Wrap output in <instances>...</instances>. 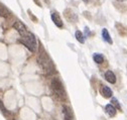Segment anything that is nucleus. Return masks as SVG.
Here are the masks:
<instances>
[{
  "mask_svg": "<svg viewBox=\"0 0 127 120\" xmlns=\"http://www.w3.org/2000/svg\"><path fill=\"white\" fill-rule=\"evenodd\" d=\"M19 41L21 43H23V46H25L31 53L36 52V49H37L36 38H35L34 34H32L31 32H27L24 35H22L21 38L19 39Z\"/></svg>",
  "mask_w": 127,
  "mask_h": 120,
  "instance_id": "obj_1",
  "label": "nucleus"
},
{
  "mask_svg": "<svg viewBox=\"0 0 127 120\" xmlns=\"http://www.w3.org/2000/svg\"><path fill=\"white\" fill-rule=\"evenodd\" d=\"M37 61H38V64L40 65V67L44 71H46L47 73L52 74V73L55 72V67H54V65H53V63L51 61V59L49 58V56L46 55V53L44 51L40 52Z\"/></svg>",
  "mask_w": 127,
  "mask_h": 120,
  "instance_id": "obj_2",
  "label": "nucleus"
},
{
  "mask_svg": "<svg viewBox=\"0 0 127 120\" xmlns=\"http://www.w3.org/2000/svg\"><path fill=\"white\" fill-rule=\"evenodd\" d=\"M51 87L52 90L54 91V93L61 97V98H66V91H65V88H64V85L62 83V81L59 78H54L51 82Z\"/></svg>",
  "mask_w": 127,
  "mask_h": 120,
  "instance_id": "obj_3",
  "label": "nucleus"
},
{
  "mask_svg": "<svg viewBox=\"0 0 127 120\" xmlns=\"http://www.w3.org/2000/svg\"><path fill=\"white\" fill-rule=\"evenodd\" d=\"M13 27H14L15 29H16V30H17L18 32H19V34H20L21 36L28 32V31H27V29H26V26H25L22 22H20L19 20L15 21V22L13 23Z\"/></svg>",
  "mask_w": 127,
  "mask_h": 120,
  "instance_id": "obj_4",
  "label": "nucleus"
},
{
  "mask_svg": "<svg viewBox=\"0 0 127 120\" xmlns=\"http://www.w3.org/2000/svg\"><path fill=\"white\" fill-rule=\"evenodd\" d=\"M64 14H65V17L70 21V22H76L78 20V16H77V14L74 13L71 9H66L65 12H64Z\"/></svg>",
  "mask_w": 127,
  "mask_h": 120,
  "instance_id": "obj_5",
  "label": "nucleus"
},
{
  "mask_svg": "<svg viewBox=\"0 0 127 120\" xmlns=\"http://www.w3.org/2000/svg\"><path fill=\"white\" fill-rule=\"evenodd\" d=\"M51 17H52V20L54 21V23H55L58 27H60V28L63 27V20H62V18L60 17V15H59L58 12H53L52 15H51Z\"/></svg>",
  "mask_w": 127,
  "mask_h": 120,
  "instance_id": "obj_6",
  "label": "nucleus"
},
{
  "mask_svg": "<svg viewBox=\"0 0 127 120\" xmlns=\"http://www.w3.org/2000/svg\"><path fill=\"white\" fill-rule=\"evenodd\" d=\"M115 27L117 29L118 33L121 35V36H127V27L122 24V23H119V22H116L115 23Z\"/></svg>",
  "mask_w": 127,
  "mask_h": 120,
  "instance_id": "obj_7",
  "label": "nucleus"
},
{
  "mask_svg": "<svg viewBox=\"0 0 127 120\" xmlns=\"http://www.w3.org/2000/svg\"><path fill=\"white\" fill-rule=\"evenodd\" d=\"M100 92L102 94V96L104 98H111L113 95V92H112V90H111L109 87L107 86H102L101 89H100Z\"/></svg>",
  "mask_w": 127,
  "mask_h": 120,
  "instance_id": "obj_8",
  "label": "nucleus"
},
{
  "mask_svg": "<svg viewBox=\"0 0 127 120\" xmlns=\"http://www.w3.org/2000/svg\"><path fill=\"white\" fill-rule=\"evenodd\" d=\"M105 79L107 82L111 83V84H115L116 83V76L112 71H107L105 73Z\"/></svg>",
  "mask_w": 127,
  "mask_h": 120,
  "instance_id": "obj_9",
  "label": "nucleus"
},
{
  "mask_svg": "<svg viewBox=\"0 0 127 120\" xmlns=\"http://www.w3.org/2000/svg\"><path fill=\"white\" fill-rule=\"evenodd\" d=\"M105 111L106 113L110 116V117H114L116 115V112H117V109L113 106L112 104H107L105 106Z\"/></svg>",
  "mask_w": 127,
  "mask_h": 120,
  "instance_id": "obj_10",
  "label": "nucleus"
},
{
  "mask_svg": "<svg viewBox=\"0 0 127 120\" xmlns=\"http://www.w3.org/2000/svg\"><path fill=\"white\" fill-rule=\"evenodd\" d=\"M63 113H64V120H73L72 118V112L70 108L66 105L63 106Z\"/></svg>",
  "mask_w": 127,
  "mask_h": 120,
  "instance_id": "obj_11",
  "label": "nucleus"
},
{
  "mask_svg": "<svg viewBox=\"0 0 127 120\" xmlns=\"http://www.w3.org/2000/svg\"><path fill=\"white\" fill-rule=\"evenodd\" d=\"M102 37L109 44H112L113 43V40H112V38H111V36H110V34H109V32H108V30H107L106 28H103L102 29Z\"/></svg>",
  "mask_w": 127,
  "mask_h": 120,
  "instance_id": "obj_12",
  "label": "nucleus"
},
{
  "mask_svg": "<svg viewBox=\"0 0 127 120\" xmlns=\"http://www.w3.org/2000/svg\"><path fill=\"white\" fill-rule=\"evenodd\" d=\"M0 16H2V17H8L10 16V11L4 6L2 5L1 3H0Z\"/></svg>",
  "mask_w": 127,
  "mask_h": 120,
  "instance_id": "obj_13",
  "label": "nucleus"
},
{
  "mask_svg": "<svg viewBox=\"0 0 127 120\" xmlns=\"http://www.w3.org/2000/svg\"><path fill=\"white\" fill-rule=\"evenodd\" d=\"M75 35H76V38H77V40H78L79 42H81V43H85V35L83 34V32H82V31L77 30V31H76V33H75Z\"/></svg>",
  "mask_w": 127,
  "mask_h": 120,
  "instance_id": "obj_14",
  "label": "nucleus"
},
{
  "mask_svg": "<svg viewBox=\"0 0 127 120\" xmlns=\"http://www.w3.org/2000/svg\"><path fill=\"white\" fill-rule=\"evenodd\" d=\"M93 60L97 64H102L104 62V57L101 55V54H94L93 56Z\"/></svg>",
  "mask_w": 127,
  "mask_h": 120,
  "instance_id": "obj_15",
  "label": "nucleus"
},
{
  "mask_svg": "<svg viewBox=\"0 0 127 120\" xmlns=\"http://www.w3.org/2000/svg\"><path fill=\"white\" fill-rule=\"evenodd\" d=\"M111 104L113 105V106L116 108V109H118V110H121V106H120V104H119V102H118V100L116 99V98H112V100H111Z\"/></svg>",
  "mask_w": 127,
  "mask_h": 120,
  "instance_id": "obj_16",
  "label": "nucleus"
},
{
  "mask_svg": "<svg viewBox=\"0 0 127 120\" xmlns=\"http://www.w3.org/2000/svg\"><path fill=\"white\" fill-rule=\"evenodd\" d=\"M0 109H1V111H2L4 114H6V115H8V114H9V111L5 108V106L3 105V103H2V101H1V100H0Z\"/></svg>",
  "mask_w": 127,
  "mask_h": 120,
  "instance_id": "obj_17",
  "label": "nucleus"
},
{
  "mask_svg": "<svg viewBox=\"0 0 127 120\" xmlns=\"http://www.w3.org/2000/svg\"><path fill=\"white\" fill-rule=\"evenodd\" d=\"M28 14H29V17H30V18H32L34 22H37V18H36V17L33 15V14H32V12H31L30 10H28Z\"/></svg>",
  "mask_w": 127,
  "mask_h": 120,
  "instance_id": "obj_18",
  "label": "nucleus"
},
{
  "mask_svg": "<svg viewBox=\"0 0 127 120\" xmlns=\"http://www.w3.org/2000/svg\"><path fill=\"white\" fill-rule=\"evenodd\" d=\"M33 1L35 2V4H36V5H38V6H41V5H40V2H39V0H33Z\"/></svg>",
  "mask_w": 127,
  "mask_h": 120,
  "instance_id": "obj_19",
  "label": "nucleus"
},
{
  "mask_svg": "<svg viewBox=\"0 0 127 120\" xmlns=\"http://www.w3.org/2000/svg\"><path fill=\"white\" fill-rule=\"evenodd\" d=\"M83 2H84V3H88L89 0H83Z\"/></svg>",
  "mask_w": 127,
  "mask_h": 120,
  "instance_id": "obj_20",
  "label": "nucleus"
},
{
  "mask_svg": "<svg viewBox=\"0 0 127 120\" xmlns=\"http://www.w3.org/2000/svg\"><path fill=\"white\" fill-rule=\"evenodd\" d=\"M117 1H119V2H124V1H126V0H117Z\"/></svg>",
  "mask_w": 127,
  "mask_h": 120,
  "instance_id": "obj_21",
  "label": "nucleus"
}]
</instances>
